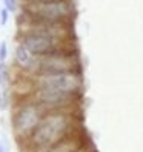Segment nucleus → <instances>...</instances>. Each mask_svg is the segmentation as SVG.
<instances>
[{"label": "nucleus", "instance_id": "1", "mask_svg": "<svg viewBox=\"0 0 143 152\" xmlns=\"http://www.w3.org/2000/svg\"><path fill=\"white\" fill-rule=\"evenodd\" d=\"M78 109L46 111L37 128L23 143L31 152H45L59 141L77 132H82V121L77 115Z\"/></svg>", "mask_w": 143, "mask_h": 152}, {"label": "nucleus", "instance_id": "2", "mask_svg": "<svg viewBox=\"0 0 143 152\" xmlns=\"http://www.w3.org/2000/svg\"><path fill=\"white\" fill-rule=\"evenodd\" d=\"M63 72H82V63L77 56V51L49 56H35L34 65L29 71V74L32 75Z\"/></svg>", "mask_w": 143, "mask_h": 152}, {"label": "nucleus", "instance_id": "3", "mask_svg": "<svg viewBox=\"0 0 143 152\" xmlns=\"http://www.w3.org/2000/svg\"><path fill=\"white\" fill-rule=\"evenodd\" d=\"M25 14L32 20L71 22L76 15L73 0H56L46 3H25Z\"/></svg>", "mask_w": 143, "mask_h": 152}, {"label": "nucleus", "instance_id": "4", "mask_svg": "<svg viewBox=\"0 0 143 152\" xmlns=\"http://www.w3.org/2000/svg\"><path fill=\"white\" fill-rule=\"evenodd\" d=\"M46 114V109L35 103L32 98L31 100L22 102L15 108L12 115V131L19 141H25L28 138L32 131L37 128V124Z\"/></svg>", "mask_w": 143, "mask_h": 152}, {"label": "nucleus", "instance_id": "5", "mask_svg": "<svg viewBox=\"0 0 143 152\" xmlns=\"http://www.w3.org/2000/svg\"><path fill=\"white\" fill-rule=\"evenodd\" d=\"M20 43L25 45L34 56H49V54L76 51L74 40L56 39V37H49V35H43L37 32H22Z\"/></svg>", "mask_w": 143, "mask_h": 152}, {"label": "nucleus", "instance_id": "6", "mask_svg": "<svg viewBox=\"0 0 143 152\" xmlns=\"http://www.w3.org/2000/svg\"><path fill=\"white\" fill-rule=\"evenodd\" d=\"M32 100L43 106L46 111L59 109H78L82 94L78 92H65L57 89H43L37 88L32 94Z\"/></svg>", "mask_w": 143, "mask_h": 152}, {"label": "nucleus", "instance_id": "7", "mask_svg": "<svg viewBox=\"0 0 143 152\" xmlns=\"http://www.w3.org/2000/svg\"><path fill=\"white\" fill-rule=\"evenodd\" d=\"M34 88L43 89H57L65 92H78L83 91V77L82 72H63V74H40L32 75Z\"/></svg>", "mask_w": 143, "mask_h": 152}, {"label": "nucleus", "instance_id": "8", "mask_svg": "<svg viewBox=\"0 0 143 152\" xmlns=\"http://www.w3.org/2000/svg\"><path fill=\"white\" fill-rule=\"evenodd\" d=\"M85 143H88V138L85 137L83 132H77L74 135H71L65 140L59 141L57 145L51 146L48 151L45 152H76L78 148H82Z\"/></svg>", "mask_w": 143, "mask_h": 152}, {"label": "nucleus", "instance_id": "9", "mask_svg": "<svg viewBox=\"0 0 143 152\" xmlns=\"http://www.w3.org/2000/svg\"><path fill=\"white\" fill-rule=\"evenodd\" d=\"M34 60H35V56L25 46V45L20 43L19 46L15 48V65L19 66L20 69L29 72L32 65H34Z\"/></svg>", "mask_w": 143, "mask_h": 152}, {"label": "nucleus", "instance_id": "10", "mask_svg": "<svg viewBox=\"0 0 143 152\" xmlns=\"http://www.w3.org/2000/svg\"><path fill=\"white\" fill-rule=\"evenodd\" d=\"M8 91H10V74H8V68L0 63V108L2 109H5L10 103Z\"/></svg>", "mask_w": 143, "mask_h": 152}, {"label": "nucleus", "instance_id": "11", "mask_svg": "<svg viewBox=\"0 0 143 152\" xmlns=\"http://www.w3.org/2000/svg\"><path fill=\"white\" fill-rule=\"evenodd\" d=\"M76 152H97V151H95V148L91 145V143L88 141V143H85V145H83L82 148H78Z\"/></svg>", "mask_w": 143, "mask_h": 152}, {"label": "nucleus", "instance_id": "12", "mask_svg": "<svg viewBox=\"0 0 143 152\" xmlns=\"http://www.w3.org/2000/svg\"><path fill=\"white\" fill-rule=\"evenodd\" d=\"M6 43L5 42H2L0 43V63H3L5 61V58H6Z\"/></svg>", "mask_w": 143, "mask_h": 152}, {"label": "nucleus", "instance_id": "13", "mask_svg": "<svg viewBox=\"0 0 143 152\" xmlns=\"http://www.w3.org/2000/svg\"><path fill=\"white\" fill-rule=\"evenodd\" d=\"M3 2H5V6H6L8 11H15V8H17V0H3Z\"/></svg>", "mask_w": 143, "mask_h": 152}, {"label": "nucleus", "instance_id": "14", "mask_svg": "<svg viewBox=\"0 0 143 152\" xmlns=\"http://www.w3.org/2000/svg\"><path fill=\"white\" fill-rule=\"evenodd\" d=\"M8 22V10L5 8V10H0V23L5 25Z\"/></svg>", "mask_w": 143, "mask_h": 152}, {"label": "nucleus", "instance_id": "15", "mask_svg": "<svg viewBox=\"0 0 143 152\" xmlns=\"http://www.w3.org/2000/svg\"><path fill=\"white\" fill-rule=\"evenodd\" d=\"M25 3H46V2H56V0H23Z\"/></svg>", "mask_w": 143, "mask_h": 152}, {"label": "nucleus", "instance_id": "16", "mask_svg": "<svg viewBox=\"0 0 143 152\" xmlns=\"http://www.w3.org/2000/svg\"><path fill=\"white\" fill-rule=\"evenodd\" d=\"M0 152H6V151H5V148H3L2 145H0Z\"/></svg>", "mask_w": 143, "mask_h": 152}]
</instances>
